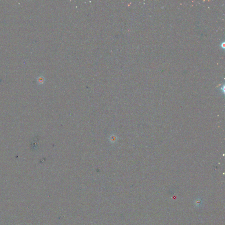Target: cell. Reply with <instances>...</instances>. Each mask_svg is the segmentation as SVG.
Instances as JSON below:
<instances>
[{
  "label": "cell",
  "instance_id": "obj_1",
  "mask_svg": "<svg viewBox=\"0 0 225 225\" xmlns=\"http://www.w3.org/2000/svg\"><path fill=\"white\" fill-rule=\"evenodd\" d=\"M225 43H224V42H223L222 44V47L223 48H224V47H225Z\"/></svg>",
  "mask_w": 225,
  "mask_h": 225
}]
</instances>
